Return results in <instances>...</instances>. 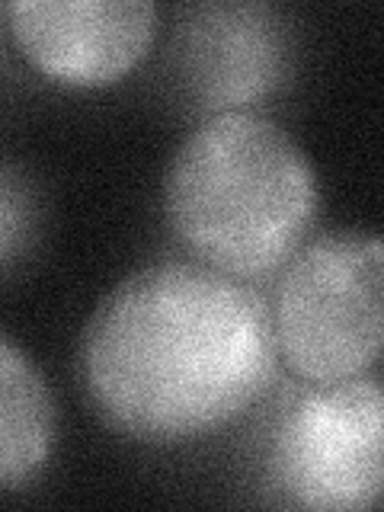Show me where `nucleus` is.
Wrapping results in <instances>:
<instances>
[{
  "label": "nucleus",
  "mask_w": 384,
  "mask_h": 512,
  "mask_svg": "<svg viewBox=\"0 0 384 512\" xmlns=\"http://www.w3.org/2000/svg\"><path fill=\"white\" fill-rule=\"evenodd\" d=\"M266 298L205 263L138 269L96 308L80 346L93 407L148 442H183L237 420L276 375Z\"/></svg>",
  "instance_id": "nucleus-1"
},
{
  "label": "nucleus",
  "mask_w": 384,
  "mask_h": 512,
  "mask_svg": "<svg viewBox=\"0 0 384 512\" xmlns=\"http://www.w3.org/2000/svg\"><path fill=\"white\" fill-rule=\"evenodd\" d=\"M58 410L26 352L0 333V490L32 484L52 461Z\"/></svg>",
  "instance_id": "nucleus-7"
},
{
  "label": "nucleus",
  "mask_w": 384,
  "mask_h": 512,
  "mask_svg": "<svg viewBox=\"0 0 384 512\" xmlns=\"http://www.w3.org/2000/svg\"><path fill=\"white\" fill-rule=\"evenodd\" d=\"M285 29L263 4H221L192 13L189 74L205 106L228 112L260 100L285 74Z\"/></svg>",
  "instance_id": "nucleus-6"
},
{
  "label": "nucleus",
  "mask_w": 384,
  "mask_h": 512,
  "mask_svg": "<svg viewBox=\"0 0 384 512\" xmlns=\"http://www.w3.org/2000/svg\"><path fill=\"white\" fill-rule=\"evenodd\" d=\"M16 45L36 68L71 87H100L144 58L157 29L148 0H13Z\"/></svg>",
  "instance_id": "nucleus-5"
},
{
  "label": "nucleus",
  "mask_w": 384,
  "mask_h": 512,
  "mask_svg": "<svg viewBox=\"0 0 384 512\" xmlns=\"http://www.w3.org/2000/svg\"><path fill=\"white\" fill-rule=\"evenodd\" d=\"M164 208L176 237L205 266L256 279L285 266L308 240L320 189L308 154L276 119L228 109L180 144Z\"/></svg>",
  "instance_id": "nucleus-2"
},
{
  "label": "nucleus",
  "mask_w": 384,
  "mask_h": 512,
  "mask_svg": "<svg viewBox=\"0 0 384 512\" xmlns=\"http://www.w3.org/2000/svg\"><path fill=\"white\" fill-rule=\"evenodd\" d=\"M36 221L32 192L20 173L0 167V263L13 260L26 247V237Z\"/></svg>",
  "instance_id": "nucleus-8"
},
{
  "label": "nucleus",
  "mask_w": 384,
  "mask_h": 512,
  "mask_svg": "<svg viewBox=\"0 0 384 512\" xmlns=\"http://www.w3.org/2000/svg\"><path fill=\"white\" fill-rule=\"evenodd\" d=\"M279 487L304 509H372L384 487V394L375 375L298 394L272 442Z\"/></svg>",
  "instance_id": "nucleus-4"
},
{
  "label": "nucleus",
  "mask_w": 384,
  "mask_h": 512,
  "mask_svg": "<svg viewBox=\"0 0 384 512\" xmlns=\"http://www.w3.org/2000/svg\"><path fill=\"white\" fill-rule=\"evenodd\" d=\"M276 352L295 375L336 384L368 375L384 336V247L378 234L327 231L288 256L272 304Z\"/></svg>",
  "instance_id": "nucleus-3"
}]
</instances>
